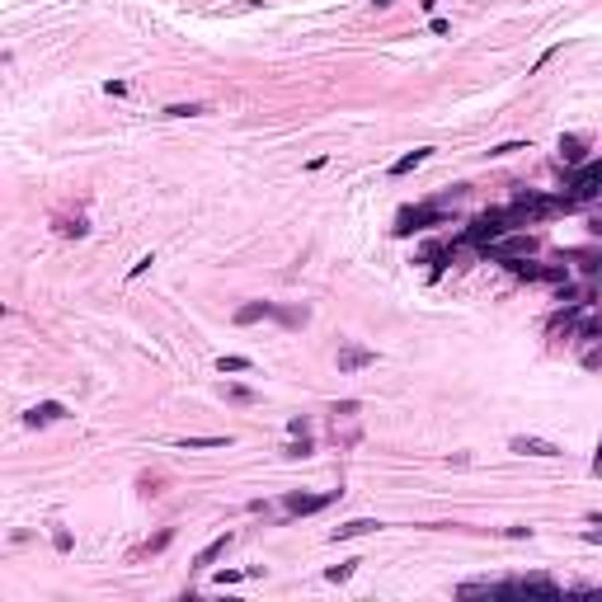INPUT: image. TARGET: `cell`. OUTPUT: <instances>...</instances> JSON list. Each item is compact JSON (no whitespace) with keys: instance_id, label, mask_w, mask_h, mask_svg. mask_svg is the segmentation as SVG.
<instances>
[{"instance_id":"obj_1","label":"cell","mask_w":602,"mask_h":602,"mask_svg":"<svg viewBox=\"0 0 602 602\" xmlns=\"http://www.w3.org/2000/svg\"><path fill=\"white\" fill-rule=\"evenodd\" d=\"M513 226H518V221H513V212H508V207H489V212H480L476 221H471V226L461 231V240H466V245H489V240L508 236Z\"/></svg>"},{"instance_id":"obj_2","label":"cell","mask_w":602,"mask_h":602,"mask_svg":"<svg viewBox=\"0 0 602 602\" xmlns=\"http://www.w3.org/2000/svg\"><path fill=\"white\" fill-rule=\"evenodd\" d=\"M527 254H536V236H499L489 240V245H480V259L485 264H508V259H527Z\"/></svg>"},{"instance_id":"obj_3","label":"cell","mask_w":602,"mask_h":602,"mask_svg":"<svg viewBox=\"0 0 602 602\" xmlns=\"http://www.w3.org/2000/svg\"><path fill=\"white\" fill-rule=\"evenodd\" d=\"M447 212L438 203H423V207H405L396 216V236H414V231H428V226H443Z\"/></svg>"},{"instance_id":"obj_4","label":"cell","mask_w":602,"mask_h":602,"mask_svg":"<svg viewBox=\"0 0 602 602\" xmlns=\"http://www.w3.org/2000/svg\"><path fill=\"white\" fill-rule=\"evenodd\" d=\"M598 194H602V160H588V165L569 179V198H574V203H593Z\"/></svg>"},{"instance_id":"obj_5","label":"cell","mask_w":602,"mask_h":602,"mask_svg":"<svg viewBox=\"0 0 602 602\" xmlns=\"http://www.w3.org/2000/svg\"><path fill=\"white\" fill-rule=\"evenodd\" d=\"M339 494H343V489H325V494H283V508H287V518H306V513L330 508Z\"/></svg>"},{"instance_id":"obj_6","label":"cell","mask_w":602,"mask_h":602,"mask_svg":"<svg viewBox=\"0 0 602 602\" xmlns=\"http://www.w3.org/2000/svg\"><path fill=\"white\" fill-rule=\"evenodd\" d=\"M508 452L518 456H546V461H556V456H565L551 438H527V433H518V438H508Z\"/></svg>"},{"instance_id":"obj_7","label":"cell","mask_w":602,"mask_h":602,"mask_svg":"<svg viewBox=\"0 0 602 602\" xmlns=\"http://www.w3.org/2000/svg\"><path fill=\"white\" fill-rule=\"evenodd\" d=\"M363 367H376V353L363 348V343H339V372L353 376V372H363Z\"/></svg>"},{"instance_id":"obj_8","label":"cell","mask_w":602,"mask_h":602,"mask_svg":"<svg viewBox=\"0 0 602 602\" xmlns=\"http://www.w3.org/2000/svg\"><path fill=\"white\" fill-rule=\"evenodd\" d=\"M456 593L461 598H508L513 593V579L494 583V579H471V583H456Z\"/></svg>"},{"instance_id":"obj_9","label":"cell","mask_w":602,"mask_h":602,"mask_svg":"<svg viewBox=\"0 0 602 602\" xmlns=\"http://www.w3.org/2000/svg\"><path fill=\"white\" fill-rule=\"evenodd\" d=\"M57 419H66V405H61V400H43V405H34L24 414L29 428H47V423H57Z\"/></svg>"},{"instance_id":"obj_10","label":"cell","mask_w":602,"mask_h":602,"mask_svg":"<svg viewBox=\"0 0 602 602\" xmlns=\"http://www.w3.org/2000/svg\"><path fill=\"white\" fill-rule=\"evenodd\" d=\"M513 593H546V598H560V583L551 574H523L513 579Z\"/></svg>"},{"instance_id":"obj_11","label":"cell","mask_w":602,"mask_h":602,"mask_svg":"<svg viewBox=\"0 0 602 602\" xmlns=\"http://www.w3.org/2000/svg\"><path fill=\"white\" fill-rule=\"evenodd\" d=\"M231 541H236V536H216V541H207L203 546V551H198V556H194V569H212L216 565V560H221V556H226V551H231Z\"/></svg>"},{"instance_id":"obj_12","label":"cell","mask_w":602,"mask_h":602,"mask_svg":"<svg viewBox=\"0 0 602 602\" xmlns=\"http://www.w3.org/2000/svg\"><path fill=\"white\" fill-rule=\"evenodd\" d=\"M376 527H381L376 518H353V523H339V527H334V532H330V541L339 546V541H353V536H367V532H376Z\"/></svg>"},{"instance_id":"obj_13","label":"cell","mask_w":602,"mask_h":602,"mask_svg":"<svg viewBox=\"0 0 602 602\" xmlns=\"http://www.w3.org/2000/svg\"><path fill=\"white\" fill-rule=\"evenodd\" d=\"M269 316H278V306L273 301H245V306H236V325H254V320H269Z\"/></svg>"},{"instance_id":"obj_14","label":"cell","mask_w":602,"mask_h":602,"mask_svg":"<svg viewBox=\"0 0 602 602\" xmlns=\"http://www.w3.org/2000/svg\"><path fill=\"white\" fill-rule=\"evenodd\" d=\"M583 151H588V136H579V132H565V136H560V160H565V165H579Z\"/></svg>"},{"instance_id":"obj_15","label":"cell","mask_w":602,"mask_h":602,"mask_svg":"<svg viewBox=\"0 0 602 602\" xmlns=\"http://www.w3.org/2000/svg\"><path fill=\"white\" fill-rule=\"evenodd\" d=\"M179 452H207V447H231V438L226 433H212V438H179Z\"/></svg>"},{"instance_id":"obj_16","label":"cell","mask_w":602,"mask_h":602,"mask_svg":"<svg viewBox=\"0 0 602 602\" xmlns=\"http://www.w3.org/2000/svg\"><path fill=\"white\" fill-rule=\"evenodd\" d=\"M433 156V146H414V151H405V156L396 160V165H391V174H409V170H419L423 160Z\"/></svg>"},{"instance_id":"obj_17","label":"cell","mask_w":602,"mask_h":602,"mask_svg":"<svg viewBox=\"0 0 602 602\" xmlns=\"http://www.w3.org/2000/svg\"><path fill=\"white\" fill-rule=\"evenodd\" d=\"M216 396L231 400V405H254V400H259L250 386H236V381H221V386H216Z\"/></svg>"},{"instance_id":"obj_18","label":"cell","mask_w":602,"mask_h":602,"mask_svg":"<svg viewBox=\"0 0 602 602\" xmlns=\"http://www.w3.org/2000/svg\"><path fill=\"white\" fill-rule=\"evenodd\" d=\"M574 339H579V343H602V316H588V320H579V330H574Z\"/></svg>"},{"instance_id":"obj_19","label":"cell","mask_w":602,"mask_h":602,"mask_svg":"<svg viewBox=\"0 0 602 602\" xmlns=\"http://www.w3.org/2000/svg\"><path fill=\"white\" fill-rule=\"evenodd\" d=\"M273 320H283L287 330H296V325H306V320H311V306H278Z\"/></svg>"},{"instance_id":"obj_20","label":"cell","mask_w":602,"mask_h":602,"mask_svg":"<svg viewBox=\"0 0 602 602\" xmlns=\"http://www.w3.org/2000/svg\"><path fill=\"white\" fill-rule=\"evenodd\" d=\"M250 358H240V353H226V358H216V372H250Z\"/></svg>"},{"instance_id":"obj_21","label":"cell","mask_w":602,"mask_h":602,"mask_svg":"<svg viewBox=\"0 0 602 602\" xmlns=\"http://www.w3.org/2000/svg\"><path fill=\"white\" fill-rule=\"evenodd\" d=\"M283 456H292V461H301V456H311V433H301V438H292V443L283 447Z\"/></svg>"},{"instance_id":"obj_22","label":"cell","mask_w":602,"mask_h":602,"mask_svg":"<svg viewBox=\"0 0 602 602\" xmlns=\"http://www.w3.org/2000/svg\"><path fill=\"white\" fill-rule=\"evenodd\" d=\"M198 114H207L203 104H170L165 109V118H198Z\"/></svg>"},{"instance_id":"obj_23","label":"cell","mask_w":602,"mask_h":602,"mask_svg":"<svg viewBox=\"0 0 602 602\" xmlns=\"http://www.w3.org/2000/svg\"><path fill=\"white\" fill-rule=\"evenodd\" d=\"M358 409H363V400H339V405H334L330 414H334V419H353Z\"/></svg>"},{"instance_id":"obj_24","label":"cell","mask_w":602,"mask_h":602,"mask_svg":"<svg viewBox=\"0 0 602 602\" xmlns=\"http://www.w3.org/2000/svg\"><path fill=\"white\" fill-rule=\"evenodd\" d=\"M57 231H61V236H85V231H90V226H85V216H76V221H57Z\"/></svg>"},{"instance_id":"obj_25","label":"cell","mask_w":602,"mask_h":602,"mask_svg":"<svg viewBox=\"0 0 602 602\" xmlns=\"http://www.w3.org/2000/svg\"><path fill=\"white\" fill-rule=\"evenodd\" d=\"M353 565H358V560H348V565H334V569H325V579H330V583H343V579L353 574Z\"/></svg>"},{"instance_id":"obj_26","label":"cell","mask_w":602,"mask_h":602,"mask_svg":"<svg viewBox=\"0 0 602 602\" xmlns=\"http://www.w3.org/2000/svg\"><path fill=\"white\" fill-rule=\"evenodd\" d=\"M513 151H527V141H499V146H489V156H513Z\"/></svg>"},{"instance_id":"obj_27","label":"cell","mask_w":602,"mask_h":602,"mask_svg":"<svg viewBox=\"0 0 602 602\" xmlns=\"http://www.w3.org/2000/svg\"><path fill=\"white\" fill-rule=\"evenodd\" d=\"M287 433H292V438H301V433H311V419H306V414H296V419H287Z\"/></svg>"},{"instance_id":"obj_28","label":"cell","mask_w":602,"mask_h":602,"mask_svg":"<svg viewBox=\"0 0 602 602\" xmlns=\"http://www.w3.org/2000/svg\"><path fill=\"white\" fill-rule=\"evenodd\" d=\"M240 579H250V574H245V569H221V574H216L221 588H226V583H240Z\"/></svg>"},{"instance_id":"obj_29","label":"cell","mask_w":602,"mask_h":602,"mask_svg":"<svg viewBox=\"0 0 602 602\" xmlns=\"http://www.w3.org/2000/svg\"><path fill=\"white\" fill-rule=\"evenodd\" d=\"M151 264H156V254H141V259H136V264H132V269H127V278H141V273H146V269H151Z\"/></svg>"},{"instance_id":"obj_30","label":"cell","mask_w":602,"mask_h":602,"mask_svg":"<svg viewBox=\"0 0 602 602\" xmlns=\"http://www.w3.org/2000/svg\"><path fill=\"white\" fill-rule=\"evenodd\" d=\"M52 541H57V551H61V556H66L71 546H76V541H71V532H66V527H57V532H52Z\"/></svg>"},{"instance_id":"obj_31","label":"cell","mask_w":602,"mask_h":602,"mask_svg":"<svg viewBox=\"0 0 602 602\" xmlns=\"http://www.w3.org/2000/svg\"><path fill=\"white\" fill-rule=\"evenodd\" d=\"M583 367H588V372H598V367H602V348H588V353H583Z\"/></svg>"},{"instance_id":"obj_32","label":"cell","mask_w":602,"mask_h":602,"mask_svg":"<svg viewBox=\"0 0 602 602\" xmlns=\"http://www.w3.org/2000/svg\"><path fill=\"white\" fill-rule=\"evenodd\" d=\"M104 94H114V99H123V94H127V85H123V80H109V85H104Z\"/></svg>"},{"instance_id":"obj_33","label":"cell","mask_w":602,"mask_h":602,"mask_svg":"<svg viewBox=\"0 0 602 602\" xmlns=\"http://www.w3.org/2000/svg\"><path fill=\"white\" fill-rule=\"evenodd\" d=\"M583 541H593V546H602V523H598V527H588V532H583Z\"/></svg>"},{"instance_id":"obj_34","label":"cell","mask_w":602,"mask_h":602,"mask_svg":"<svg viewBox=\"0 0 602 602\" xmlns=\"http://www.w3.org/2000/svg\"><path fill=\"white\" fill-rule=\"evenodd\" d=\"M593 476H602V443H598V452H593Z\"/></svg>"}]
</instances>
